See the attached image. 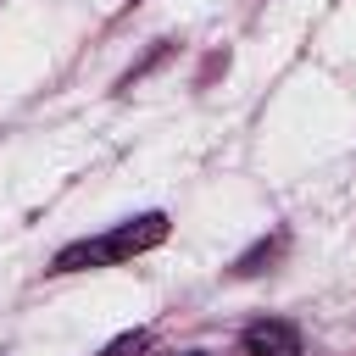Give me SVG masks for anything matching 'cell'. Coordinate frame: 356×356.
Returning a JSON list of instances; mask_svg holds the SVG:
<instances>
[{
  "mask_svg": "<svg viewBox=\"0 0 356 356\" xmlns=\"http://www.w3.org/2000/svg\"><path fill=\"white\" fill-rule=\"evenodd\" d=\"M189 356H200V350H189Z\"/></svg>",
  "mask_w": 356,
  "mask_h": 356,
  "instance_id": "cell-4",
  "label": "cell"
},
{
  "mask_svg": "<svg viewBox=\"0 0 356 356\" xmlns=\"http://www.w3.org/2000/svg\"><path fill=\"white\" fill-rule=\"evenodd\" d=\"M245 356H300V334L278 317H256L245 328Z\"/></svg>",
  "mask_w": 356,
  "mask_h": 356,
  "instance_id": "cell-2",
  "label": "cell"
},
{
  "mask_svg": "<svg viewBox=\"0 0 356 356\" xmlns=\"http://www.w3.org/2000/svg\"><path fill=\"white\" fill-rule=\"evenodd\" d=\"M161 239H167V217H161V211H145V217H134V222H122V228H111V234H100V239L67 245L50 273H78V267L128 261V256H139V250H150V245H161Z\"/></svg>",
  "mask_w": 356,
  "mask_h": 356,
  "instance_id": "cell-1",
  "label": "cell"
},
{
  "mask_svg": "<svg viewBox=\"0 0 356 356\" xmlns=\"http://www.w3.org/2000/svg\"><path fill=\"white\" fill-rule=\"evenodd\" d=\"M134 345H139V334H134V339H122V345H111L106 356H122V350H134Z\"/></svg>",
  "mask_w": 356,
  "mask_h": 356,
  "instance_id": "cell-3",
  "label": "cell"
}]
</instances>
